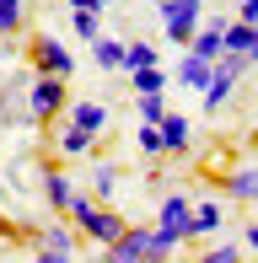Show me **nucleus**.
Here are the masks:
<instances>
[{
	"mask_svg": "<svg viewBox=\"0 0 258 263\" xmlns=\"http://www.w3.org/2000/svg\"><path fill=\"white\" fill-rule=\"evenodd\" d=\"M189 135H194V129H189V118H183V113H167V118H161V140H167V156H183V151H189Z\"/></svg>",
	"mask_w": 258,
	"mask_h": 263,
	"instance_id": "4468645a",
	"label": "nucleus"
},
{
	"mask_svg": "<svg viewBox=\"0 0 258 263\" xmlns=\"http://www.w3.org/2000/svg\"><path fill=\"white\" fill-rule=\"evenodd\" d=\"M70 226H76L81 236H86V242H97V247H108V242H119L124 236V215L119 210H108V204H97V199L91 194H76V204H70V215H65Z\"/></svg>",
	"mask_w": 258,
	"mask_h": 263,
	"instance_id": "f257e3e1",
	"label": "nucleus"
},
{
	"mask_svg": "<svg viewBox=\"0 0 258 263\" xmlns=\"http://www.w3.org/2000/svg\"><path fill=\"white\" fill-rule=\"evenodd\" d=\"M248 59H253V65H258V32H253V49H248Z\"/></svg>",
	"mask_w": 258,
	"mask_h": 263,
	"instance_id": "7c9ffc66",
	"label": "nucleus"
},
{
	"mask_svg": "<svg viewBox=\"0 0 258 263\" xmlns=\"http://www.w3.org/2000/svg\"><path fill=\"white\" fill-rule=\"evenodd\" d=\"M124 263H135V258H124Z\"/></svg>",
	"mask_w": 258,
	"mask_h": 263,
	"instance_id": "2f4dec72",
	"label": "nucleus"
},
{
	"mask_svg": "<svg viewBox=\"0 0 258 263\" xmlns=\"http://www.w3.org/2000/svg\"><path fill=\"white\" fill-rule=\"evenodd\" d=\"M70 32L91 49V43L102 38V11H70Z\"/></svg>",
	"mask_w": 258,
	"mask_h": 263,
	"instance_id": "dca6fc26",
	"label": "nucleus"
},
{
	"mask_svg": "<svg viewBox=\"0 0 258 263\" xmlns=\"http://www.w3.org/2000/svg\"><path fill=\"white\" fill-rule=\"evenodd\" d=\"M113 0H70V11H108Z\"/></svg>",
	"mask_w": 258,
	"mask_h": 263,
	"instance_id": "cd10ccee",
	"label": "nucleus"
},
{
	"mask_svg": "<svg viewBox=\"0 0 258 263\" xmlns=\"http://www.w3.org/2000/svg\"><path fill=\"white\" fill-rule=\"evenodd\" d=\"M189 215H194V199L189 194H167L161 210H156V236L167 247H183V242H189Z\"/></svg>",
	"mask_w": 258,
	"mask_h": 263,
	"instance_id": "39448f33",
	"label": "nucleus"
},
{
	"mask_svg": "<svg viewBox=\"0 0 258 263\" xmlns=\"http://www.w3.org/2000/svg\"><path fill=\"white\" fill-rule=\"evenodd\" d=\"M32 242L49 247V253H76V226H70V220H54V226H43Z\"/></svg>",
	"mask_w": 258,
	"mask_h": 263,
	"instance_id": "ddd939ff",
	"label": "nucleus"
},
{
	"mask_svg": "<svg viewBox=\"0 0 258 263\" xmlns=\"http://www.w3.org/2000/svg\"><path fill=\"white\" fill-rule=\"evenodd\" d=\"M199 263H242V247L215 242V247H205V258H199Z\"/></svg>",
	"mask_w": 258,
	"mask_h": 263,
	"instance_id": "393cba45",
	"label": "nucleus"
},
{
	"mask_svg": "<svg viewBox=\"0 0 258 263\" xmlns=\"http://www.w3.org/2000/svg\"><path fill=\"white\" fill-rule=\"evenodd\" d=\"M253 32L258 27H248V22H226V32H220V54H248L253 49Z\"/></svg>",
	"mask_w": 258,
	"mask_h": 263,
	"instance_id": "f3484780",
	"label": "nucleus"
},
{
	"mask_svg": "<svg viewBox=\"0 0 258 263\" xmlns=\"http://www.w3.org/2000/svg\"><path fill=\"white\" fill-rule=\"evenodd\" d=\"M76 194H81V188L70 183V177L60 172V166H43V199H49V210H54V215H70Z\"/></svg>",
	"mask_w": 258,
	"mask_h": 263,
	"instance_id": "6e6552de",
	"label": "nucleus"
},
{
	"mask_svg": "<svg viewBox=\"0 0 258 263\" xmlns=\"http://www.w3.org/2000/svg\"><path fill=\"white\" fill-rule=\"evenodd\" d=\"M151 65H161V54H156V43H145V38H135V43H129V54H124V70H151Z\"/></svg>",
	"mask_w": 258,
	"mask_h": 263,
	"instance_id": "412c9836",
	"label": "nucleus"
},
{
	"mask_svg": "<svg viewBox=\"0 0 258 263\" xmlns=\"http://www.w3.org/2000/svg\"><path fill=\"white\" fill-rule=\"evenodd\" d=\"M135 145H140V156H167V140H161V124H140V129H135Z\"/></svg>",
	"mask_w": 258,
	"mask_h": 263,
	"instance_id": "4be33fe9",
	"label": "nucleus"
},
{
	"mask_svg": "<svg viewBox=\"0 0 258 263\" xmlns=\"http://www.w3.org/2000/svg\"><path fill=\"white\" fill-rule=\"evenodd\" d=\"M16 27H22V0H0V38H11Z\"/></svg>",
	"mask_w": 258,
	"mask_h": 263,
	"instance_id": "b1692460",
	"label": "nucleus"
},
{
	"mask_svg": "<svg viewBox=\"0 0 258 263\" xmlns=\"http://www.w3.org/2000/svg\"><path fill=\"white\" fill-rule=\"evenodd\" d=\"M0 124H11V102H6V86H0Z\"/></svg>",
	"mask_w": 258,
	"mask_h": 263,
	"instance_id": "c756f323",
	"label": "nucleus"
},
{
	"mask_svg": "<svg viewBox=\"0 0 258 263\" xmlns=\"http://www.w3.org/2000/svg\"><path fill=\"white\" fill-rule=\"evenodd\" d=\"M220 32H226V16L199 22V32L189 38V54H199V59H220Z\"/></svg>",
	"mask_w": 258,
	"mask_h": 263,
	"instance_id": "1a4fd4ad",
	"label": "nucleus"
},
{
	"mask_svg": "<svg viewBox=\"0 0 258 263\" xmlns=\"http://www.w3.org/2000/svg\"><path fill=\"white\" fill-rule=\"evenodd\" d=\"M242 247H248V253H258V220L248 226V231H242Z\"/></svg>",
	"mask_w": 258,
	"mask_h": 263,
	"instance_id": "c85d7f7f",
	"label": "nucleus"
},
{
	"mask_svg": "<svg viewBox=\"0 0 258 263\" xmlns=\"http://www.w3.org/2000/svg\"><path fill=\"white\" fill-rule=\"evenodd\" d=\"M210 76H215V59L183 54V65H178V86H189V91H205V86H210Z\"/></svg>",
	"mask_w": 258,
	"mask_h": 263,
	"instance_id": "9b49d317",
	"label": "nucleus"
},
{
	"mask_svg": "<svg viewBox=\"0 0 258 263\" xmlns=\"http://www.w3.org/2000/svg\"><path fill=\"white\" fill-rule=\"evenodd\" d=\"M65 113V76H38L27 86V118L32 124H54Z\"/></svg>",
	"mask_w": 258,
	"mask_h": 263,
	"instance_id": "20e7f679",
	"label": "nucleus"
},
{
	"mask_svg": "<svg viewBox=\"0 0 258 263\" xmlns=\"http://www.w3.org/2000/svg\"><path fill=\"white\" fill-rule=\"evenodd\" d=\"M65 113H70V124H81L91 140H97L102 129H108V107H102V102H70Z\"/></svg>",
	"mask_w": 258,
	"mask_h": 263,
	"instance_id": "f8f14e48",
	"label": "nucleus"
},
{
	"mask_svg": "<svg viewBox=\"0 0 258 263\" xmlns=\"http://www.w3.org/2000/svg\"><path fill=\"white\" fill-rule=\"evenodd\" d=\"M113 194H119V166H113V161H102L97 172H91V199H97V204H108Z\"/></svg>",
	"mask_w": 258,
	"mask_h": 263,
	"instance_id": "a211bd4d",
	"label": "nucleus"
},
{
	"mask_svg": "<svg viewBox=\"0 0 258 263\" xmlns=\"http://www.w3.org/2000/svg\"><path fill=\"white\" fill-rule=\"evenodd\" d=\"M215 188L226 199H237V204H258V161H242V166H231V172H220Z\"/></svg>",
	"mask_w": 258,
	"mask_h": 263,
	"instance_id": "0eeeda50",
	"label": "nucleus"
},
{
	"mask_svg": "<svg viewBox=\"0 0 258 263\" xmlns=\"http://www.w3.org/2000/svg\"><path fill=\"white\" fill-rule=\"evenodd\" d=\"M237 22H248V27H258V0H242V6H237Z\"/></svg>",
	"mask_w": 258,
	"mask_h": 263,
	"instance_id": "a878e982",
	"label": "nucleus"
},
{
	"mask_svg": "<svg viewBox=\"0 0 258 263\" xmlns=\"http://www.w3.org/2000/svg\"><path fill=\"white\" fill-rule=\"evenodd\" d=\"M102 258H108V263H124V258H135V263H167V258H172V247L156 236V226H151V231H140V226H124V236L102 247Z\"/></svg>",
	"mask_w": 258,
	"mask_h": 263,
	"instance_id": "f03ea898",
	"label": "nucleus"
},
{
	"mask_svg": "<svg viewBox=\"0 0 258 263\" xmlns=\"http://www.w3.org/2000/svg\"><path fill=\"white\" fill-rule=\"evenodd\" d=\"M124 54H129V43H119V38H97L91 43V65L97 70H124Z\"/></svg>",
	"mask_w": 258,
	"mask_h": 263,
	"instance_id": "2eb2a0df",
	"label": "nucleus"
},
{
	"mask_svg": "<svg viewBox=\"0 0 258 263\" xmlns=\"http://www.w3.org/2000/svg\"><path fill=\"white\" fill-rule=\"evenodd\" d=\"M220 199H199L194 215H189V242H199V236H210V231H220Z\"/></svg>",
	"mask_w": 258,
	"mask_h": 263,
	"instance_id": "9d476101",
	"label": "nucleus"
},
{
	"mask_svg": "<svg viewBox=\"0 0 258 263\" xmlns=\"http://www.w3.org/2000/svg\"><path fill=\"white\" fill-rule=\"evenodd\" d=\"M32 263H70V253H49V247H32Z\"/></svg>",
	"mask_w": 258,
	"mask_h": 263,
	"instance_id": "bb28decb",
	"label": "nucleus"
},
{
	"mask_svg": "<svg viewBox=\"0 0 258 263\" xmlns=\"http://www.w3.org/2000/svg\"><path fill=\"white\" fill-rule=\"evenodd\" d=\"M54 145H60V156H86V151H91V135H86L81 124H65Z\"/></svg>",
	"mask_w": 258,
	"mask_h": 263,
	"instance_id": "6ab92c4d",
	"label": "nucleus"
},
{
	"mask_svg": "<svg viewBox=\"0 0 258 263\" xmlns=\"http://www.w3.org/2000/svg\"><path fill=\"white\" fill-rule=\"evenodd\" d=\"M32 70H38V76H65V81H70L76 59H70V49H65L60 38L43 32V38H32Z\"/></svg>",
	"mask_w": 258,
	"mask_h": 263,
	"instance_id": "423d86ee",
	"label": "nucleus"
},
{
	"mask_svg": "<svg viewBox=\"0 0 258 263\" xmlns=\"http://www.w3.org/2000/svg\"><path fill=\"white\" fill-rule=\"evenodd\" d=\"M129 86H135V97H145V91H167V70H161V65L129 70Z\"/></svg>",
	"mask_w": 258,
	"mask_h": 263,
	"instance_id": "aec40b11",
	"label": "nucleus"
},
{
	"mask_svg": "<svg viewBox=\"0 0 258 263\" xmlns=\"http://www.w3.org/2000/svg\"><path fill=\"white\" fill-rule=\"evenodd\" d=\"M156 16H161V32L189 49V38L199 32V22H205V0H156Z\"/></svg>",
	"mask_w": 258,
	"mask_h": 263,
	"instance_id": "7ed1b4c3",
	"label": "nucleus"
},
{
	"mask_svg": "<svg viewBox=\"0 0 258 263\" xmlns=\"http://www.w3.org/2000/svg\"><path fill=\"white\" fill-rule=\"evenodd\" d=\"M135 113H140V124H161V118H167V97H161V91H145V97H135Z\"/></svg>",
	"mask_w": 258,
	"mask_h": 263,
	"instance_id": "5701e85b",
	"label": "nucleus"
}]
</instances>
